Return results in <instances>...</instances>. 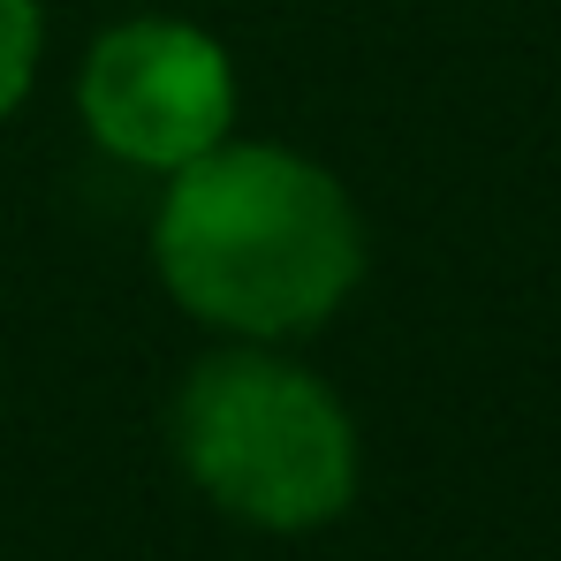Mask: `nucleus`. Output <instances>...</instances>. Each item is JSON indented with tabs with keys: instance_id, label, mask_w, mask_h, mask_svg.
Masks as SVG:
<instances>
[{
	"instance_id": "obj_1",
	"label": "nucleus",
	"mask_w": 561,
	"mask_h": 561,
	"mask_svg": "<svg viewBox=\"0 0 561 561\" xmlns=\"http://www.w3.org/2000/svg\"><path fill=\"white\" fill-rule=\"evenodd\" d=\"M152 274L220 342H304L373 274L350 183L274 137H228L160 175Z\"/></svg>"
},
{
	"instance_id": "obj_3",
	"label": "nucleus",
	"mask_w": 561,
	"mask_h": 561,
	"mask_svg": "<svg viewBox=\"0 0 561 561\" xmlns=\"http://www.w3.org/2000/svg\"><path fill=\"white\" fill-rule=\"evenodd\" d=\"M236 61L190 15H129L106 23L77 61V122L129 175H175L236 137Z\"/></svg>"
},
{
	"instance_id": "obj_4",
	"label": "nucleus",
	"mask_w": 561,
	"mask_h": 561,
	"mask_svg": "<svg viewBox=\"0 0 561 561\" xmlns=\"http://www.w3.org/2000/svg\"><path fill=\"white\" fill-rule=\"evenodd\" d=\"M46 61V8L38 0H0V122L31 99Z\"/></svg>"
},
{
	"instance_id": "obj_2",
	"label": "nucleus",
	"mask_w": 561,
	"mask_h": 561,
	"mask_svg": "<svg viewBox=\"0 0 561 561\" xmlns=\"http://www.w3.org/2000/svg\"><path fill=\"white\" fill-rule=\"evenodd\" d=\"M168 440L190 485L266 539L327 531L365 485V433L350 402L288 342L205 350L175 387Z\"/></svg>"
}]
</instances>
